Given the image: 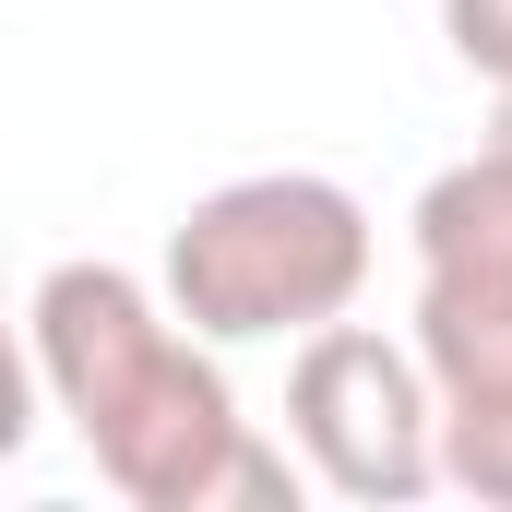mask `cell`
Masks as SVG:
<instances>
[{"mask_svg": "<svg viewBox=\"0 0 512 512\" xmlns=\"http://www.w3.org/2000/svg\"><path fill=\"white\" fill-rule=\"evenodd\" d=\"M370 203L322 167H251L227 191H203L167 227V298L191 334L215 346H298L322 322L358 310L370 286Z\"/></svg>", "mask_w": 512, "mask_h": 512, "instance_id": "6da1fadb", "label": "cell"}, {"mask_svg": "<svg viewBox=\"0 0 512 512\" xmlns=\"http://www.w3.org/2000/svg\"><path fill=\"white\" fill-rule=\"evenodd\" d=\"M286 441L334 501H429L441 489V382L417 358V334L382 322H322L286 358Z\"/></svg>", "mask_w": 512, "mask_h": 512, "instance_id": "7a4b0ae2", "label": "cell"}, {"mask_svg": "<svg viewBox=\"0 0 512 512\" xmlns=\"http://www.w3.org/2000/svg\"><path fill=\"white\" fill-rule=\"evenodd\" d=\"M441 489L512 512V393L501 405H441Z\"/></svg>", "mask_w": 512, "mask_h": 512, "instance_id": "8992f818", "label": "cell"}, {"mask_svg": "<svg viewBox=\"0 0 512 512\" xmlns=\"http://www.w3.org/2000/svg\"><path fill=\"white\" fill-rule=\"evenodd\" d=\"M417 239V274H512V167L477 143L465 167H441L405 215Z\"/></svg>", "mask_w": 512, "mask_h": 512, "instance_id": "5b68a950", "label": "cell"}, {"mask_svg": "<svg viewBox=\"0 0 512 512\" xmlns=\"http://www.w3.org/2000/svg\"><path fill=\"white\" fill-rule=\"evenodd\" d=\"M417 358L441 405H501L512 393V274H417Z\"/></svg>", "mask_w": 512, "mask_h": 512, "instance_id": "277c9868", "label": "cell"}, {"mask_svg": "<svg viewBox=\"0 0 512 512\" xmlns=\"http://www.w3.org/2000/svg\"><path fill=\"white\" fill-rule=\"evenodd\" d=\"M24 346H36L48 405L72 417V441H96L108 417H131V405L155 393V370L191 346V322H179V298L143 286L131 262H48L36 298H24Z\"/></svg>", "mask_w": 512, "mask_h": 512, "instance_id": "3957f363", "label": "cell"}, {"mask_svg": "<svg viewBox=\"0 0 512 512\" xmlns=\"http://www.w3.org/2000/svg\"><path fill=\"white\" fill-rule=\"evenodd\" d=\"M441 36H453V60H465V72L512 84V0H441Z\"/></svg>", "mask_w": 512, "mask_h": 512, "instance_id": "52a82bcc", "label": "cell"}, {"mask_svg": "<svg viewBox=\"0 0 512 512\" xmlns=\"http://www.w3.org/2000/svg\"><path fill=\"white\" fill-rule=\"evenodd\" d=\"M489 155L512 167V84H501V120H489Z\"/></svg>", "mask_w": 512, "mask_h": 512, "instance_id": "ba28073f", "label": "cell"}]
</instances>
